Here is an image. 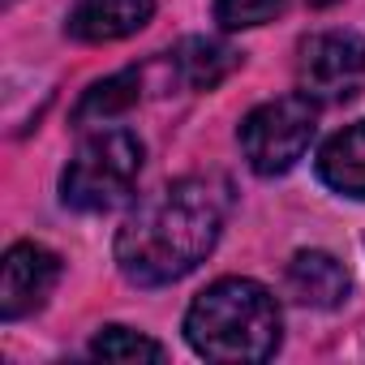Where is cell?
<instances>
[{"instance_id": "cell-6", "label": "cell", "mask_w": 365, "mask_h": 365, "mask_svg": "<svg viewBox=\"0 0 365 365\" xmlns=\"http://www.w3.org/2000/svg\"><path fill=\"white\" fill-rule=\"evenodd\" d=\"M61 254L39 245V241H18L5 254L0 267V318L5 322H22L31 314H39L48 305V297L61 284Z\"/></svg>"}, {"instance_id": "cell-11", "label": "cell", "mask_w": 365, "mask_h": 365, "mask_svg": "<svg viewBox=\"0 0 365 365\" xmlns=\"http://www.w3.org/2000/svg\"><path fill=\"white\" fill-rule=\"evenodd\" d=\"M138 99H142V73L138 69H120V73L99 78V82H91L82 91V99L73 108V125H82V129L86 125H103V120L129 112Z\"/></svg>"}, {"instance_id": "cell-4", "label": "cell", "mask_w": 365, "mask_h": 365, "mask_svg": "<svg viewBox=\"0 0 365 365\" xmlns=\"http://www.w3.org/2000/svg\"><path fill=\"white\" fill-rule=\"evenodd\" d=\"M318 129V103L309 95H279L258 103L245 120H241V150L245 163L258 176H284L314 142Z\"/></svg>"}, {"instance_id": "cell-13", "label": "cell", "mask_w": 365, "mask_h": 365, "mask_svg": "<svg viewBox=\"0 0 365 365\" xmlns=\"http://www.w3.org/2000/svg\"><path fill=\"white\" fill-rule=\"evenodd\" d=\"M284 0H215V22L224 31H250L271 18H279Z\"/></svg>"}, {"instance_id": "cell-1", "label": "cell", "mask_w": 365, "mask_h": 365, "mask_svg": "<svg viewBox=\"0 0 365 365\" xmlns=\"http://www.w3.org/2000/svg\"><path fill=\"white\" fill-rule=\"evenodd\" d=\"M224 190L207 176H180L146 194L116 232V267L138 288H163L198 271L224 232Z\"/></svg>"}, {"instance_id": "cell-5", "label": "cell", "mask_w": 365, "mask_h": 365, "mask_svg": "<svg viewBox=\"0 0 365 365\" xmlns=\"http://www.w3.org/2000/svg\"><path fill=\"white\" fill-rule=\"evenodd\" d=\"M365 82V39L352 31H322L297 48V86L314 103H344Z\"/></svg>"}, {"instance_id": "cell-14", "label": "cell", "mask_w": 365, "mask_h": 365, "mask_svg": "<svg viewBox=\"0 0 365 365\" xmlns=\"http://www.w3.org/2000/svg\"><path fill=\"white\" fill-rule=\"evenodd\" d=\"M309 5H314V9H331V5H335V0H309Z\"/></svg>"}, {"instance_id": "cell-12", "label": "cell", "mask_w": 365, "mask_h": 365, "mask_svg": "<svg viewBox=\"0 0 365 365\" xmlns=\"http://www.w3.org/2000/svg\"><path fill=\"white\" fill-rule=\"evenodd\" d=\"M91 356H99V361H163V344L150 335H138L129 327H103L91 339Z\"/></svg>"}, {"instance_id": "cell-9", "label": "cell", "mask_w": 365, "mask_h": 365, "mask_svg": "<svg viewBox=\"0 0 365 365\" xmlns=\"http://www.w3.org/2000/svg\"><path fill=\"white\" fill-rule=\"evenodd\" d=\"M241 65V52L224 39H207V35H190L180 39L172 52V69L185 91H215L232 69Z\"/></svg>"}, {"instance_id": "cell-10", "label": "cell", "mask_w": 365, "mask_h": 365, "mask_svg": "<svg viewBox=\"0 0 365 365\" xmlns=\"http://www.w3.org/2000/svg\"><path fill=\"white\" fill-rule=\"evenodd\" d=\"M318 180L344 198H365V120L327 138L318 150Z\"/></svg>"}, {"instance_id": "cell-7", "label": "cell", "mask_w": 365, "mask_h": 365, "mask_svg": "<svg viewBox=\"0 0 365 365\" xmlns=\"http://www.w3.org/2000/svg\"><path fill=\"white\" fill-rule=\"evenodd\" d=\"M155 18V0H78L65 18V35L78 43H116L138 35Z\"/></svg>"}, {"instance_id": "cell-3", "label": "cell", "mask_w": 365, "mask_h": 365, "mask_svg": "<svg viewBox=\"0 0 365 365\" xmlns=\"http://www.w3.org/2000/svg\"><path fill=\"white\" fill-rule=\"evenodd\" d=\"M142 159L146 146L129 129H99L82 138V146L61 172V202L82 215H103L120 207L138 185Z\"/></svg>"}, {"instance_id": "cell-8", "label": "cell", "mask_w": 365, "mask_h": 365, "mask_svg": "<svg viewBox=\"0 0 365 365\" xmlns=\"http://www.w3.org/2000/svg\"><path fill=\"white\" fill-rule=\"evenodd\" d=\"M288 292L309 309H339L352 292V279L344 262L331 258L327 250H301L288 262Z\"/></svg>"}, {"instance_id": "cell-2", "label": "cell", "mask_w": 365, "mask_h": 365, "mask_svg": "<svg viewBox=\"0 0 365 365\" xmlns=\"http://www.w3.org/2000/svg\"><path fill=\"white\" fill-rule=\"evenodd\" d=\"M284 335L279 301L258 279H215L185 314V339L207 361H267Z\"/></svg>"}]
</instances>
